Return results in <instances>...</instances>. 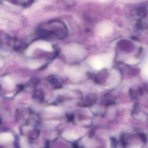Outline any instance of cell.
<instances>
[{"label": "cell", "instance_id": "cell-1", "mask_svg": "<svg viewBox=\"0 0 148 148\" xmlns=\"http://www.w3.org/2000/svg\"><path fill=\"white\" fill-rule=\"evenodd\" d=\"M39 34L44 38L62 39L67 35L65 24L60 21H51L41 25L38 29Z\"/></svg>", "mask_w": 148, "mask_h": 148}, {"label": "cell", "instance_id": "cell-2", "mask_svg": "<svg viewBox=\"0 0 148 148\" xmlns=\"http://www.w3.org/2000/svg\"><path fill=\"white\" fill-rule=\"evenodd\" d=\"M48 81L55 88H60L63 84L62 79L56 76H50L48 78Z\"/></svg>", "mask_w": 148, "mask_h": 148}, {"label": "cell", "instance_id": "cell-3", "mask_svg": "<svg viewBox=\"0 0 148 148\" xmlns=\"http://www.w3.org/2000/svg\"><path fill=\"white\" fill-rule=\"evenodd\" d=\"M119 48L124 51H131L132 49V45L130 42L127 40H122L119 42Z\"/></svg>", "mask_w": 148, "mask_h": 148}, {"label": "cell", "instance_id": "cell-4", "mask_svg": "<svg viewBox=\"0 0 148 148\" xmlns=\"http://www.w3.org/2000/svg\"><path fill=\"white\" fill-rule=\"evenodd\" d=\"M13 139L12 136L10 134L5 133L1 136V141L4 143H8L12 142Z\"/></svg>", "mask_w": 148, "mask_h": 148}, {"label": "cell", "instance_id": "cell-5", "mask_svg": "<svg viewBox=\"0 0 148 148\" xmlns=\"http://www.w3.org/2000/svg\"><path fill=\"white\" fill-rule=\"evenodd\" d=\"M33 97L34 99L42 102L44 100V94L41 91L35 90L34 92Z\"/></svg>", "mask_w": 148, "mask_h": 148}, {"label": "cell", "instance_id": "cell-6", "mask_svg": "<svg viewBox=\"0 0 148 148\" xmlns=\"http://www.w3.org/2000/svg\"><path fill=\"white\" fill-rule=\"evenodd\" d=\"M136 14L139 17H144L147 13V10L145 7H139L137 9Z\"/></svg>", "mask_w": 148, "mask_h": 148}, {"label": "cell", "instance_id": "cell-7", "mask_svg": "<svg viewBox=\"0 0 148 148\" xmlns=\"http://www.w3.org/2000/svg\"><path fill=\"white\" fill-rule=\"evenodd\" d=\"M69 73L70 75L73 77H78L81 76V72L77 70H71Z\"/></svg>", "mask_w": 148, "mask_h": 148}, {"label": "cell", "instance_id": "cell-8", "mask_svg": "<svg viewBox=\"0 0 148 148\" xmlns=\"http://www.w3.org/2000/svg\"><path fill=\"white\" fill-rule=\"evenodd\" d=\"M39 134V132L38 131L35 130L32 132H31V134L29 135V139L30 140H34L38 136Z\"/></svg>", "mask_w": 148, "mask_h": 148}, {"label": "cell", "instance_id": "cell-9", "mask_svg": "<svg viewBox=\"0 0 148 148\" xmlns=\"http://www.w3.org/2000/svg\"><path fill=\"white\" fill-rule=\"evenodd\" d=\"M39 83L40 81L38 79L34 78L31 79V80L29 81V84L30 85H32L31 86H36L39 84Z\"/></svg>", "mask_w": 148, "mask_h": 148}, {"label": "cell", "instance_id": "cell-10", "mask_svg": "<svg viewBox=\"0 0 148 148\" xmlns=\"http://www.w3.org/2000/svg\"><path fill=\"white\" fill-rule=\"evenodd\" d=\"M64 135H65L66 138L69 139H75L77 138V137L72 133H66Z\"/></svg>", "mask_w": 148, "mask_h": 148}, {"label": "cell", "instance_id": "cell-11", "mask_svg": "<svg viewBox=\"0 0 148 148\" xmlns=\"http://www.w3.org/2000/svg\"><path fill=\"white\" fill-rule=\"evenodd\" d=\"M5 82L6 84V85H8V86H12L13 83L12 81L11 80V79L9 78L6 77L5 78Z\"/></svg>", "mask_w": 148, "mask_h": 148}, {"label": "cell", "instance_id": "cell-12", "mask_svg": "<svg viewBox=\"0 0 148 148\" xmlns=\"http://www.w3.org/2000/svg\"><path fill=\"white\" fill-rule=\"evenodd\" d=\"M112 144L114 147H116L118 145V143L115 138H112L111 139Z\"/></svg>", "mask_w": 148, "mask_h": 148}, {"label": "cell", "instance_id": "cell-13", "mask_svg": "<svg viewBox=\"0 0 148 148\" xmlns=\"http://www.w3.org/2000/svg\"><path fill=\"white\" fill-rule=\"evenodd\" d=\"M67 117L69 121H72L73 119V118H74L73 115H70V114L67 115Z\"/></svg>", "mask_w": 148, "mask_h": 148}]
</instances>
